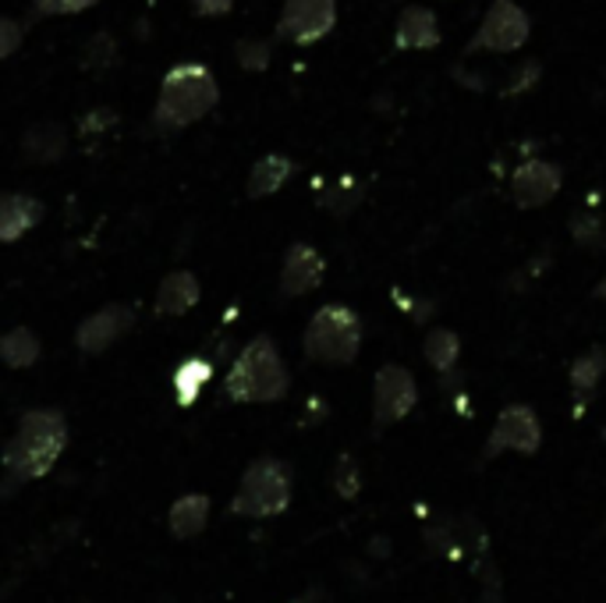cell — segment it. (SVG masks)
I'll return each mask as SVG.
<instances>
[{"label": "cell", "instance_id": "6da1fadb", "mask_svg": "<svg viewBox=\"0 0 606 603\" xmlns=\"http://www.w3.org/2000/svg\"><path fill=\"white\" fill-rule=\"evenodd\" d=\"M68 447V423L54 409H33L19 420V429L4 447V487L19 490L29 479H40L54 469V461Z\"/></svg>", "mask_w": 606, "mask_h": 603}, {"label": "cell", "instance_id": "7a4b0ae2", "mask_svg": "<svg viewBox=\"0 0 606 603\" xmlns=\"http://www.w3.org/2000/svg\"><path fill=\"white\" fill-rule=\"evenodd\" d=\"M221 103V86L213 71L199 60H178L164 75L157 107H153V129L157 132H181L206 118Z\"/></svg>", "mask_w": 606, "mask_h": 603}, {"label": "cell", "instance_id": "3957f363", "mask_svg": "<svg viewBox=\"0 0 606 603\" xmlns=\"http://www.w3.org/2000/svg\"><path fill=\"white\" fill-rule=\"evenodd\" d=\"M288 388L291 377L281 351H277L267 334H259L242 348L235 366L227 369L224 401H231V405H273V401L288 394Z\"/></svg>", "mask_w": 606, "mask_h": 603}, {"label": "cell", "instance_id": "277c9868", "mask_svg": "<svg viewBox=\"0 0 606 603\" xmlns=\"http://www.w3.org/2000/svg\"><path fill=\"white\" fill-rule=\"evenodd\" d=\"M305 359L326 362V366H348L359 359L362 348V320L348 305H323L308 320L302 337Z\"/></svg>", "mask_w": 606, "mask_h": 603}, {"label": "cell", "instance_id": "5b68a950", "mask_svg": "<svg viewBox=\"0 0 606 603\" xmlns=\"http://www.w3.org/2000/svg\"><path fill=\"white\" fill-rule=\"evenodd\" d=\"M291 504V469L277 458H256L245 469L231 515L238 518H277Z\"/></svg>", "mask_w": 606, "mask_h": 603}, {"label": "cell", "instance_id": "8992f818", "mask_svg": "<svg viewBox=\"0 0 606 603\" xmlns=\"http://www.w3.org/2000/svg\"><path fill=\"white\" fill-rule=\"evenodd\" d=\"M415 401L418 383L408 369L397 362L377 369V380H372V423H377V429L401 423L415 409Z\"/></svg>", "mask_w": 606, "mask_h": 603}, {"label": "cell", "instance_id": "52a82bcc", "mask_svg": "<svg viewBox=\"0 0 606 603\" xmlns=\"http://www.w3.org/2000/svg\"><path fill=\"white\" fill-rule=\"evenodd\" d=\"M542 444V426L539 415L528 405H507L490 429V440L483 447V458L518 451V455H536Z\"/></svg>", "mask_w": 606, "mask_h": 603}, {"label": "cell", "instance_id": "ba28073f", "mask_svg": "<svg viewBox=\"0 0 606 603\" xmlns=\"http://www.w3.org/2000/svg\"><path fill=\"white\" fill-rule=\"evenodd\" d=\"M334 22H337V0H284L277 36L308 46L330 33Z\"/></svg>", "mask_w": 606, "mask_h": 603}, {"label": "cell", "instance_id": "9c48e42d", "mask_svg": "<svg viewBox=\"0 0 606 603\" xmlns=\"http://www.w3.org/2000/svg\"><path fill=\"white\" fill-rule=\"evenodd\" d=\"M528 40V19L515 0H493L475 40L469 43V54L475 51H518Z\"/></svg>", "mask_w": 606, "mask_h": 603}, {"label": "cell", "instance_id": "30bf717a", "mask_svg": "<svg viewBox=\"0 0 606 603\" xmlns=\"http://www.w3.org/2000/svg\"><path fill=\"white\" fill-rule=\"evenodd\" d=\"M561 167L550 164V160H525L515 178H510V196L521 210H536V206H547L550 199L561 192Z\"/></svg>", "mask_w": 606, "mask_h": 603}, {"label": "cell", "instance_id": "8fae6325", "mask_svg": "<svg viewBox=\"0 0 606 603\" xmlns=\"http://www.w3.org/2000/svg\"><path fill=\"white\" fill-rule=\"evenodd\" d=\"M132 323H135V316H132L128 305H106V309H100V313H92L89 320L79 323L75 345H79L82 355H100L114 342H121V337L132 331Z\"/></svg>", "mask_w": 606, "mask_h": 603}, {"label": "cell", "instance_id": "7c38bea8", "mask_svg": "<svg viewBox=\"0 0 606 603\" xmlns=\"http://www.w3.org/2000/svg\"><path fill=\"white\" fill-rule=\"evenodd\" d=\"M326 259L305 242H294L284 253V270H281V295L284 299H302L308 291H316L323 284Z\"/></svg>", "mask_w": 606, "mask_h": 603}, {"label": "cell", "instance_id": "4fadbf2b", "mask_svg": "<svg viewBox=\"0 0 606 603\" xmlns=\"http://www.w3.org/2000/svg\"><path fill=\"white\" fill-rule=\"evenodd\" d=\"M43 221V203L22 192H0V242H19Z\"/></svg>", "mask_w": 606, "mask_h": 603}, {"label": "cell", "instance_id": "5bb4252c", "mask_svg": "<svg viewBox=\"0 0 606 603\" xmlns=\"http://www.w3.org/2000/svg\"><path fill=\"white\" fill-rule=\"evenodd\" d=\"M202 288H199V277L189 273V270H175L167 273L160 288H157V316H184L189 309L199 302Z\"/></svg>", "mask_w": 606, "mask_h": 603}, {"label": "cell", "instance_id": "9a60e30c", "mask_svg": "<svg viewBox=\"0 0 606 603\" xmlns=\"http://www.w3.org/2000/svg\"><path fill=\"white\" fill-rule=\"evenodd\" d=\"M394 43L401 51H429V46L440 43V25H437V14L429 8H404L401 19H397V33Z\"/></svg>", "mask_w": 606, "mask_h": 603}, {"label": "cell", "instance_id": "2e32d148", "mask_svg": "<svg viewBox=\"0 0 606 603\" xmlns=\"http://www.w3.org/2000/svg\"><path fill=\"white\" fill-rule=\"evenodd\" d=\"M210 522V498L206 493H184L175 504H170L167 515V529L175 539H192L206 529Z\"/></svg>", "mask_w": 606, "mask_h": 603}, {"label": "cell", "instance_id": "e0dca14e", "mask_svg": "<svg viewBox=\"0 0 606 603\" xmlns=\"http://www.w3.org/2000/svg\"><path fill=\"white\" fill-rule=\"evenodd\" d=\"M22 149L33 164H54L68 153V132L60 129L57 121H40V125L25 132Z\"/></svg>", "mask_w": 606, "mask_h": 603}, {"label": "cell", "instance_id": "ac0fdd59", "mask_svg": "<svg viewBox=\"0 0 606 603\" xmlns=\"http://www.w3.org/2000/svg\"><path fill=\"white\" fill-rule=\"evenodd\" d=\"M294 164L281 153H270V157L256 160L252 175H248V196L252 199H262V196H273L277 189H284V181L291 178Z\"/></svg>", "mask_w": 606, "mask_h": 603}, {"label": "cell", "instance_id": "d6986e66", "mask_svg": "<svg viewBox=\"0 0 606 603\" xmlns=\"http://www.w3.org/2000/svg\"><path fill=\"white\" fill-rule=\"evenodd\" d=\"M40 337L29 331V327H14L8 334H0V362L11 366V369H29L40 359Z\"/></svg>", "mask_w": 606, "mask_h": 603}, {"label": "cell", "instance_id": "ffe728a7", "mask_svg": "<svg viewBox=\"0 0 606 603\" xmlns=\"http://www.w3.org/2000/svg\"><path fill=\"white\" fill-rule=\"evenodd\" d=\"M426 362L437 369V373H454V366H458V355H461V337L454 331H447V327H433L426 334Z\"/></svg>", "mask_w": 606, "mask_h": 603}, {"label": "cell", "instance_id": "44dd1931", "mask_svg": "<svg viewBox=\"0 0 606 603\" xmlns=\"http://www.w3.org/2000/svg\"><path fill=\"white\" fill-rule=\"evenodd\" d=\"M606 373V348H593L579 355V359L571 362V388H574V398H585L599 388V380Z\"/></svg>", "mask_w": 606, "mask_h": 603}, {"label": "cell", "instance_id": "7402d4cb", "mask_svg": "<svg viewBox=\"0 0 606 603\" xmlns=\"http://www.w3.org/2000/svg\"><path fill=\"white\" fill-rule=\"evenodd\" d=\"M210 373H213V369H210L206 359H189V362H184L175 373V380H170V388H175V394H178V405H192V401L199 398V391L210 383Z\"/></svg>", "mask_w": 606, "mask_h": 603}, {"label": "cell", "instance_id": "603a6c76", "mask_svg": "<svg viewBox=\"0 0 606 603\" xmlns=\"http://www.w3.org/2000/svg\"><path fill=\"white\" fill-rule=\"evenodd\" d=\"M117 60V43L111 33H97L89 43H86V54H82V65L92 68V71H103L111 68Z\"/></svg>", "mask_w": 606, "mask_h": 603}, {"label": "cell", "instance_id": "cb8c5ba5", "mask_svg": "<svg viewBox=\"0 0 606 603\" xmlns=\"http://www.w3.org/2000/svg\"><path fill=\"white\" fill-rule=\"evenodd\" d=\"M334 490H337L345 501H355V498H359V490H362V472H359V466H355L351 455H340V458H337V466H334Z\"/></svg>", "mask_w": 606, "mask_h": 603}, {"label": "cell", "instance_id": "d4e9b609", "mask_svg": "<svg viewBox=\"0 0 606 603\" xmlns=\"http://www.w3.org/2000/svg\"><path fill=\"white\" fill-rule=\"evenodd\" d=\"M235 57L245 71H267L270 68V43L267 40H238Z\"/></svg>", "mask_w": 606, "mask_h": 603}, {"label": "cell", "instance_id": "484cf974", "mask_svg": "<svg viewBox=\"0 0 606 603\" xmlns=\"http://www.w3.org/2000/svg\"><path fill=\"white\" fill-rule=\"evenodd\" d=\"M571 235L579 245H585V249H599L603 245V221L596 213H574L571 216Z\"/></svg>", "mask_w": 606, "mask_h": 603}, {"label": "cell", "instance_id": "4316f807", "mask_svg": "<svg viewBox=\"0 0 606 603\" xmlns=\"http://www.w3.org/2000/svg\"><path fill=\"white\" fill-rule=\"evenodd\" d=\"M359 196H362V192H359V185H355L351 178H345V181H337L334 189L323 196V206H326V210H334V213H348L355 203H359Z\"/></svg>", "mask_w": 606, "mask_h": 603}, {"label": "cell", "instance_id": "83f0119b", "mask_svg": "<svg viewBox=\"0 0 606 603\" xmlns=\"http://www.w3.org/2000/svg\"><path fill=\"white\" fill-rule=\"evenodd\" d=\"M97 4L100 0H36V14L40 19H65V14H79Z\"/></svg>", "mask_w": 606, "mask_h": 603}, {"label": "cell", "instance_id": "f1b7e54d", "mask_svg": "<svg viewBox=\"0 0 606 603\" xmlns=\"http://www.w3.org/2000/svg\"><path fill=\"white\" fill-rule=\"evenodd\" d=\"M22 40H25V25L19 19H8V14H0V60L19 51Z\"/></svg>", "mask_w": 606, "mask_h": 603}, {"label": "cell", "instance_id": "f546056e", "mask_svg": "<svg viewBox=\"0 0 606 603\" xmlns=\"http://www.w3.org/2000/svg\"><path fill=\"white\" fill-rule=\"evenodd\" d=\"M114 125H117V114L111 111V107H97V111H89L79 121L82 135H103V132H111Z\"/></svg>", "mask_w": 606, "mask_h": 603}, {"label": "cell", "instance_id": "4dcf8cb0", "mask_svg": "<svg viewBox=\"0 0 606 603\" xmlns=\"http://www.w3.org/2000/svg\"><path fill=\"white\" fill-rule=\"evenodd\" d=\"M192 8L202 14V19H221V14L235 8V0H192Z\"/></svg>", "mask_w": 606, "mask_h": 603}, {"label": "cell", "instance_id": "1f68e13d", "mask_svg": "<svg viewBox=\"0 0 606 603\" xmlns=\"http://www.w3.org/2000/svg\"><path fill=\"white\" fill-rule=\"evenodd\" d=\"M515 75H518V79L510 82V89H507V92H518L521 86H525V89L532 86V82H536V75H539V65H536V60H528V65H525V68H518Z\"/></svg>", "mask_w": 606, "mask_h": 603}, {"label": "cell", "instance_id": "d6a6232c", "mask_svg": "<svg viewBox=\"0 0 606 603\" xmlns=\"http://www.w3.org/2000/svg\"><path fill=\"white\" fill-rule=\"evenodd\" d=\"M596 299H603V302H606V277L596 284Z\"/></svg>", "mask_w": 606, "mask_h": 603}]
</instances>
